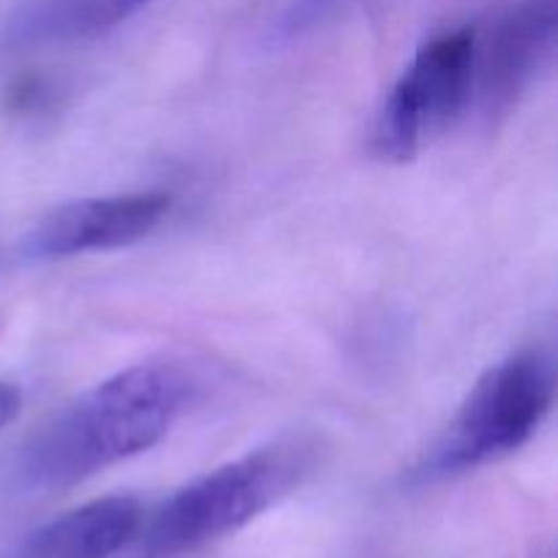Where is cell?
Here are the masks:
<instances>
[{"label":"cell","mask_w":558,"mask_h":558,"mask_svg":"<svg viewBox=\"0 0 558 558\" xmlns=\"http://www.w3.org/2000/svg\"><path fill=\"white\" fill-rule=\"evenodd\" d=\"M174 365H134L90 387L25 441L11 466L20 494H54L150 450L189 401Z\"/></svg>","instance_id":"6da1fadb"},{"label":"cell","mask_w":558,"mask_h":558,"mask_svg":"<svg viewBox=\"0 0 558 558\" xmlns=\"http://www.w3.org/2000/svg\"><path fill=\"white\" fill-rule=\"evenodd\" d=\"M314 463V441L287 436L202 474L169 496L150 518L142 539L145 556H183L229 537L287 499Z\"/></svg>","instance_id":"7a4b0ae2"},{"label":"cell","mask_w":558,"mask_h":558,"mask_svg":"<svg viewBox=\"0 0 558 558\" xmlns=\"http://www.w3.org/2000/svg\"><path fill=\"white\" fill-rule=\"evenodd\" d=\"M556 398V360L548 349H523L485 371L412 480L461 477L521 450L548 417Z\"/></svg>","instance_id":"3957f363"},{"label":"cell","mask_w":558,"mask_h":558,"mask_svg":"<svg viewBox=\"0 0 558 558\" xmlns=\"http://www.w3.org/2000/svg\"><path fill=\"white\" fill-rule=\"evenodd\" d=\"M474 27L430 38L381 101L368 150L385 163H409L472 107Z\"/></svg>","instance_id":"277c9868"},{"label":"cell","mask_w":558,"mask_h":558,"mask_svg":"<svg viewBox=\"0 0 558 558\" xmlns=\"http://www.w3.org/2000/svg\"><path fill=\"white\" fill-rule=\"evenodd\" d=\"M556 0H512L483 33L474 27V90L488 120L512 112L556 52Z\"/></svg>","instance_id":"5b68a950"},{"label":"cell","mask_w":558,"mask_h":558,"mask_svg":"<svg viewBox=\"0 0 558 558\" xmlns=\"http://www.w3.org/2000/svg\"><path fill=\"white\" fill-rule=\"evenodd\" d=\"M172 196L161 191L87 196L44 213L16 243V256L31 265L96 251L125 248L145 240L167 218Z\"/></svg>","instance_id":"8992f818"},{"label":"cell","mask_w":558,"mask_h":558,"mask_svg":"<svg viewBox=\"0 0 558 558\" xmlns=\"http://www.w3.org/2000/svg\"><path fill=\"white\" fill-rule=\"evenodd\" d=\"M142 529V505L107 496L63 512L22 539L11 558H112Z\"/></svg>","instance_id":"52a82bcc"},{"label":"cell","mask_w":558,"mask_h":558,"mask_svg":"<svg viewBox=\"0 0 558 558\" xmlns=\"http://www.w3.org/2000/svg\"><path fill=\"white\" fill-rule=\"evenodd\" d=\"M156 0H20L0 27L5 49L52 47L98 38Z\"/></svg>","instance_id":"ba28073f"},{"label":"cell","mask_w":558,"mask_h":558,"mask_svg":"<svg viewBox=\"0 0 558 558\" xmlns=\"http://www.w3.org/2000/svg\"><path fill=\"white\" fill-rule=\"evenodd\" d=\"M387 0H283L270 27V38L276 44L300 41L316 31L352 20L363 11L376 9Z\"/></svg>","instance_id":"9c48e42d"},{"label":"cell","mask_w":558,"mask_h":558,"mask_svg":"<svg viewBox=\"0 0 558 558\" xmlns=\"http://www.w3.org/2000/svg\"><path fill=\"white\" fill-rule=\"evenodd\" d=\"M20 392H16V387H11L9 381H0V430L5 428V425L11 423V420L16 417V412H20Z\"/></svg>","instance_id":"30bf717a"}]
</instances>
